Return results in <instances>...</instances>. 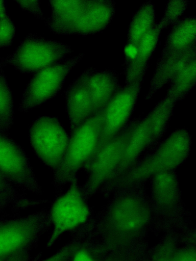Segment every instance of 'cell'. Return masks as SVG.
Returning <instances> with one entry per match:
<instances>
[{
    "mask_svg": "<svg viewBox=\"0 0 196 261\" xmlns=\"http://www.w3.org/2000/svg\"><path fill=\"white\" fill-rule=\"evenodd\" d=\"M72 51L66 44L31 33L12 54L2 59L0 67L10 65L20 72L34 74L63 61Z\"/></svg>",
    "mask_w": 196,
    "mask_h": 261,
    "instance_id": "cell-5",
    "label": "cell"
},
{
    "mask_svg": "<svg viewBox=\"0 0 196 261\" xmlns=\"http://www.w3.org/2000/svg\"><path fill=\"white\" fill-rule=\"evenodd\" d=\"M65 97L71 134L94 115L91 94L81 75L69 85Z\"/></svg>",
    "mask_w": 196,
    "mask_h": 261,
    "instance_id": "cell-14",
    "label": "cell"
},
{
    "mask_svg": "<svg viewBox=\"0 0 196 261\" xmlns=\"http://www.w3.org/2000/svg\"><path fill=\"white\" fill-rule=\"evenodd\" d=\"M139 119L136 118L130 122L84 167L87 176L81 188L86 199L101 190L111 179L123 158L129 138Z\"/></svg>",
    "mask_w": 196,
    "mask_h": 261,
    "instance_id": "cell-6",
    "label": "cell"
},
{
    "mask_svg": "<svg viewBox=\"0 0 196 261\" xmlns=\"http://www.w3.org/2000/svg\"><path fill=\"white\" fill-rule=\"evenodd\" d=\"M51 16L45 25L55 34L94 35L106 29L113 19V1H49Z\"/></svg>",
    "mask_w": 196,
    "mask_h": 261,
    "instance_id": "cell-1",
    "label": "cell"
},
{
    "mask_svg": "<svg viewBox=\"0 0 196 261\" xmlns=\"http://www.w3.org/2000/svg\"><path fill=\"white\" fill-rule=\"evenodd\" d=\"M5 12H7L5 2L4 1H0V15Z\"/></svg>",
    "mask_w": 196,
    "mask_h": 261,
    "instance_id": "cell-28",
    "label": "cell"
},
{
    "mask_svg": "<svg viewBox=\"0 0 196 261\" xmlns=\"http://www.w3.org/2000/svg\"><path fill=\"white\" fill-rule=\"evenodd\" d=\"M196 59V44L188 49L164 58H159L150 81L145 99L152 98L157 91L170 82L191 61Z\"/></svg>",
    "mask_w": 196,
    "mask_h": 261,
    "instance_id": "cell-13",
    "label": "cell"
},
{
    "mask_svg": "<svg viewBox=\"0 0 196 261\" xmlns=\"http://www.w3.org/2000/svg\"><path fill=\"white\" fill-rule=\"evenodd\" d=\"M32 147L37 157L53 171L60 165L68 147L70 136L58 119L41 116L29 130Z\"/></svg>",
    "mask_w": 196,
    "mask_h": 261,
    "instance_id": "cell-7",
    "label": "cell"
},
{
    "mask_svg": "<svg viewBox=\"0 0 196 261\" xmlns=\"http://www.w3.org/2000/svg\"><path fill=\"white\" fill-rule=\"evenodd\" d=\"M89 213L86 199L76 176L65 192L56 195L52 205L50 217L56 228L64 231L83 223Z\"/></svg>",
    "mask_w": 196,
    "mask_h": 261,
    "instance_id": "cell-11",
    "label": "cell"
},
{
    "mask_svg": "<svg viewBox=\"0 0 196 261\" xmlns=\"http://www.w3.org/2000/svg\"><path fill=\"white\" fill-rule=\"evenodd\" d=\"M161 30L156 22L138 44L136 54L133 60L124 69L125 85H129L141 76H144L149 62L157 46Z\"/></svg>",
    "mask_w": 196,
    "mask_h": 261,
    "instance_id": "cell-15",
    "label": "cell"
},
{
    "mask_svg": "<svg viewBox=\"0 0 196 261\" xmlns=\"http://www.w3.org/2000/svg\"><path fill=\"white\" fill-rule=\"evenodd\" d=\"M176 104L165 95L143 119H139L129 138L121 162L109 182L134 166L143 154L158 141L167 126Z\"/></svg>",
    "mask_w": 196,
    "mask_h": 261,
    "instance_id": "cell-4",
    "label": "cell"
},
{
    "mask_svg": "<svg viewBox=\"0 0 196 261\" xmlns=\"http://www.w3.org/2000/svg\"><path fill=\"white\" fill-rule=\"evenodd\" d=\"M20 190L0 171V209L10 205L14 207H23L45 201L29 198Z\"/></svg>",
    "mask_w": 196,
    "mask_h": 261,
    "instance_id": "cell-22",
    "label": "cell"
},
{
    "mask_svg": "<svg viewBox=\"0 0 196 261\" xmlns=\"http://www.w3.org/2000/svg\"><path fill=\"white\" fill-rule=\"evenodd\" d=\"M16 2L22 10L27 11L37 18L45 20L40 1H16Z\"/></svg>",
    "mask_w": 196,
    "mask_h": 261,
    "instance_id": "cell-26",
    "label": "cell"
},
{
    "mask_svg": "<svg viewBox=\"0 0 196 261\" xmlns=\"http://www.w3.org/2000/svg\"><path fill=\"white\" fill-rule=\"evenodd\" d=\"M111 215L118 225L131 228L137 226L146 217L147 206L142 198L138 195L127 194L115 201Z\"/></svg>",
    "mask_w": 196,
    "mask_h": 261,
    "instance_id": "cell-17",
    "label": "cell"
},
{
    "mask_svg": "<svg viewBox=\"0 0 196 261\" xmlns=\"http://www.w3.org/2000/svg\"><path fill=\"white\" fill-rule=\"evenodd\" d=\"M0 171L20 190L42 194L23 148L13 139L0 132Z\"/></svg>",
    "mask_w": 196,
    "mask_h": 261,
    "instance_id": "cell-10",
    "label": "cell"
},
{
    "mask_svg": "<svg viewBox=\"0 0 196 261\" xmlns=\"http://www.w3.org/2000/svg\"><path fill=\"white\" fill-rule=\"evenodd\" d=\"M29 220L16 221L0 226V259L20 248L28 238V231L23 226Z\"/></svg>",
    "mask_w": 196,
    "mask_h": 261,
    "instance_id": "cell-19",
    "label": "cell"
},
{
    "mask_svg": "<svg viewBox=\"0 0 196 261\" xmlns=\"http://www.w3.org/2000/svg\"><path fill=\"white\" fill-rule=\"evenodd\" d=\"M196 44L195 16H186L172 25L160 58L183 51Z\"/></svg>",
    "mask_w": 196,
    "mask_h": 261,
    "instance_id": "cell-16",
    "label": "cell"
},
{
    "mask_svg": "<svg viewBox=\"0 0 196 261\" xmlns=\"http://www.w3.org/2000/svg\"><path fill=\"white\" fill-rule=\"evenodd\" d=\"M103 123V110L83 122L70 136L69 144L58 168L53 172V184L56 195L77 176L96 151Z\"/></svg>",
    "mask_w": 196,
    "mask_h": 261,
    "instance_id": "cell-3",
    "label": "cell"
},
{
    "mask_svg": "<svg viewBox=\"0 0 196 261\" xmlns=\"http://www.w3.org/2000/svg\"><path fill=\"white\" fill-rule=\"evenodd\" d=\"M191 146L190 133L183 128L177 129L150 155L107 186L118 189L131 187L157 173L173 171L187 159Z\"/></svg>",
    "mask_w": 196,
    "mask_h": 261,
    "instance_id": "cell-2",
    "label": "cell"
},
{
    "mask_svg": "<svg viewBox=\"0 0 196 261\" xmlns=\"http://www.w3.org/2000/svg\"><path fill=\"white\" fill-rule=\"evenodd\" d=\"M84 55L80 54L33 74L22 94L19 111L27 112L54 98L62 89L68 74Z\"/></svg>",
    "mask_w": 196,
    "mask_h": 261,
    "instance_id": "cell-8",
    "label": "cell"
},
{
    "mask_svg": "<svg viewBox=\"0 0 196 261\" xmlns=\"http://www.w3.org/2000/svg\"><path fill=\"white\" fill-rule=\"evenodd\" d=\"M151 177V194L157 202L169 205L177 201L179 196V185L173 171L162 172Z\"/></svg>",
    "mask_w": 196,
    "mask_h": 261,
    "instance_id": "cell-20",
    "label": "cell"
},
{
    "mask_svg": "<svg viewBox=\"0 0 196 261\" xmlns=\"http://www.w3.org/2000/svg\"><path fill=\"white\" fill-rule=\"evenodd\" d=\"M81 75L91 94L94 114L102 111L122 87L119 74L114 70H98L90 67Z\"/></svg>",
    "mask_w": 196,
    "mask_h": 261,
    "instance_id": "cell-12",
    "label": "cell"
},
{
    "mask_svg": "<svg viewBox=\"0 0 196 261\" xmlns=\"http://www.w3.org/2000/svg\"><path fill=\"white\" fill-rule=\"evenodd\" d=\"M73 261H94L90 256L85 252L77 253L74 257Z\"/></svg>",
    "mask_w": 196,
    "mask_h": 261,
    "instance_id": "cell-27",
    "label": "cell"
},
{
    "mask_svg": "<svg viewBox=\"0 0 196 261\" xmlns=\"http://www.w3.org/2000/svg\"><path fill=\"white\" fill-rule=\"evenodd\" d=\"M196 84V59L188 64L169 84L166 95L177 103L184 99Z\"/></svg>",
    "mask_w": 196,
    "mask_h": 261,
    "instance_id": "cell-21",
    "label": "cell"
},
{
    "mask_svg": "<svg viewBox=\"0 0 196 261\" xmlns=\"http://www.w3.org/2000/svg\"><path fill=\"white\" fill-rule=\"evenodd\" d=\"M188 1H169L167 2L163 16L158 23L162 31L169 25H173L180 19V17L186 10Z\"/></svg>",
    "mask_w": 196,
    "mask_h": 261,
    "instance_id": "cell-24",
    "label": "cell"
},
{
    "mask_svg": "<svg viewBox=\"0 0 196 261\" xmlns=\"http://www.w3.org/2000/svg\"><path fill=\"white\" fill-rule=\"evenodd\" d=\"M154 4L150 1L143 3L134 14L128 27L126 43L135 45L156 23Z\"/></svg>",
    "mask_w": 196,
    "mask_h": 261,
    "instance_id": "cell-18",
    "label": "cell"
},
{
    "mask_svg": "<svg viewBox=\"0 0 196 261\" xmlns=\"http://www.w3.org/2000/svg\"><path fill=\"white\" fill-rule=\"evenodd\" d=\"M0 261H2V260H1V259H0Z\"/></svg>",
    "mask_w": 196,
    "mask_h": 261,
    "instance_id": "cell-29",
    "label": "cell"
},
{
    "mask_svg": "<svg viewBox=\"0 0 196 261\" xmlns=\"http://www.w3.org/2000/svg\"><path fill=\"white\" fill-rule=\"evenodd\" d=\"M144 77L122 86L103 109L102 132L96 152L127 126L140 93Z\"/></svg>",
    "mask_w": 196,
    "mask_h": 261,
    "instance_id": "cell-9",
    "label": "cell"
},
{
    "mask_svg": "<svg viewBox=\"0 0 196 261\" xmlns=\"http://www.w3.org/2000/svg\"><path fill=\"white\" fill-rule=\"evenodd\" d=\"M15 36V27L7 12L0 15V48L10 46Z\"/></svg>",
    "mask_w": 196,
    "mask_h": 261,
    "instance_id": "cell-25",
    "label": "cell"
},
{
    "mask_svg": "<svg viewBox=\"0 0 196 261\" xmlns=\"http://www.w3.org/2000/svg\"><path fill=\"white\" fill-rule=\"evenodd\" d=\"M13 99L3 68L0 67V132L8 135L13 123Z\"/></svg>",
    "mask_w": 196,
    "mask_h": 261,
    "instance_id": "cell-23",
    "label": "cell"
}]
</instances>
